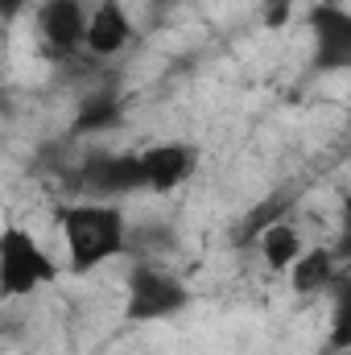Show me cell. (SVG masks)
Listing matches in <instances>:
<instances>
[{"mask_svg":"<svg viewBox=\"0 0 351 355\" xmlns=\"http://www.w3.org/2000/svg\"><path fill=\"white\" fill-rule=\"evenodd\" d=\"M331 339H335V347H351V277H339V285H335Z\"/></svg>","mask_w":351,"mask_h":355,"instance_id":"11","label":"cell"},{"mask_svg":"<svg viewBox=\"0 0 351 355\" xmlns=\"http://www.w3.org/2000/svg\"><path fill=\"white\" fill-rule=\"evenodd\" d=\"M198 166V153L182 141H162V145H149L141 149V170H145V190H178L186 178L194 174Z\"/></svg>","mask_w":351,"mask_h":355,"instance_id":"5","label":"cell"},{"mask_svg":"<svg viewBox=\"0 0 351 355\" xmlns=\"http://www.w3.org/2000/svg\"><path fill=\"white\" fill-rule=\"evenodd\" d=\"M91 186L95 190H112V194H120V190H137V186H145V170H141V153H120V157H103L95 170H91Z\"/></svg>","mask_w":351,"mask_h":355,"instance_id":"10","label":"cell"},{"mask_svg":"<svg viewBox=\"0 0 351 355\" xmlns=\"http://www.w3.org/2000/svg\"><path fill=\"white\" fill-rule=\"evenodd\" d=\"M58 277L54 257L17 223H8L0 232V293L4 297H29L42 285H50Z\"/></svg>","mask_w":351,"mask_h":355,"instance_id":"2","label":"cell"},{"mask_svg":"<svg viewBox=\"0 0 351 355\" xmlns=\"http://www.w3.org/2000/svg\"><path fill=\"white\" fill-rule=\"evenodd\" d=\"M339 265H343V257H339L335 248H327V244H310V248L298 257V265L285 272V277H289V289L302 293V297H314V293H323V289H335L339 277H343V268Z\"/></svg>","mask_w":351,"mask_h":355,"instance_id":"7","label":"cell"},{"mask_svg":"<svg viewBox=\"0 0 351 355\" xmlns=\"http://www.w3.org/2000/svg\"><path fill=\"white\" fill-rule=\"evenodd\" d=\"M257 248H261V261L273 268V272H289L310 244L302 240V232H298L293 223L277 219V223H268L261 236H257Z\"/></svg>","mask_w":351,"mask_h":355,"instance_id":"9","label":"cell"},{"mask_svg":"<svg viewBox=\"0 0 351 355\" xmlns=\"http://www.w3.org/2000/svg\"><path fill=\"white\" fill-rule=\"evenodd\" d=\"M0 8H4V17H17L25 8V0H0Z\"/></svg>","mask_w":351,"mask_h":355,"instance_id":"13","label":"cell"},{"mask_svg":"<svg viewBox=\"0 0 351 355\" xmlns=\"http://www.w3.org/2000/svg\"><path fill=\"white\" fill-rule=\"evenodd\" d=\"M87 25L91 12L83 8V0H46L42 12H37V29L54 50L87 46Z\"/></svg>","mask_w":351,"mask_h":355,"instance_id":"6","label":"cell"},{"mask_svg":"<svg viewBox=\"0 0 351 355\" xmlns=\"http://www.w3.org/2000/svg\"><path fill=\"white\" fill-rule=\"evenodd\" d=\"M335 252L351 261V194L343 198V223H339V244H335Z\"/></svg>","mask_w":351,"mask_h":355,"instance_id":"12","label":"cell"},{"mask_svg":"<svg viewBox=\"0 0 351 355\" xmlns=\"http://www.w3.org/2000/svg\"><path fill=\"white\" fill-rule=\"evenodd\" d=\"M186 302H190V289H186V281L178 272L153 265V261L132 265V272H128V297H124L128 318L162 322V318H174L178 310H186Z\"/></svg>","mask_w":351,"mask_h":355,"instance_id":"3","label":"cell"},{"mask_svg":"<svg viewBox=\"0 0 351 355\" xmlns=\"http://www.w3.org/2000/svg\"><path fill=\"white\" fill-rule=\"evenodd\" d=\"M310 42L318 71H351V8L327 0L310 12Z\"/></svg>","mask_w":351,"mask_h":355,"instance_id":"4","label":"cell"},{"mask_svg":"<svg viewBox=\"0 0 351 355\" xmlns=\"http://www.w3.org/2000/svg\"><path fill=\"white\" fill-rule=\"evenodd\" d=\"M62 244H67V265L71 272H91V268L116 261L128 248V219L112 202H75L58 219Z\"/></svg>","mask_w":351,"mask_h":355,"instance_id":"1","label":"cell"},{"mask_svg":"<svg viewBox=\"0 0 351 355\" xmlns=\"http://www.w3.org/2000/svg\"><path fill=\"white\" fill-rule=\"evenodd\" d=\"M132 37V17L124 8V0H99L91 8V25H87V50L95 58H112L128 46Z\"/></svg>","mask_w":351,"mask_h":355,"instance_id":"8","label":"cell"}]
</instances>
